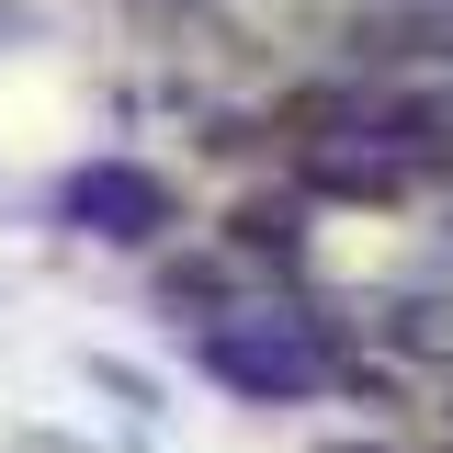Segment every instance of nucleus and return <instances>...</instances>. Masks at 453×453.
Returning a JSON list of instances; mask_svg holds the SVG:
<instances>
[{"instance_id": "obj_1", "label": "nucleus", "mask_w": 453, "mask_h": 453, "mask_svg": "<svg viewBox=\"0 0 453 453\" xmlns=\"http://www.w3.org/2000/svg\"><path fill=\"white\" fill-rule=\"evenodd\" d=\"M68 226H91V238H148V226L170 216V193L148 181V170H125V159H91V170H68Z\"/></svg>"}, {"instance_id": "obj_2", "label": "nucleus", "mask_w": 453, "mask_h": 453, "mask_svg": "<svg viewBox=\"0 0 453 453\" xmlns=\"http://www.w3.org/2000/svg\"><path fill=\"white\" fill-rule=\"evenodd\" d=\"M216 374L250 396H295V386H318V351H295L273 329H216Z\"/></svg>"}]
</instances>
